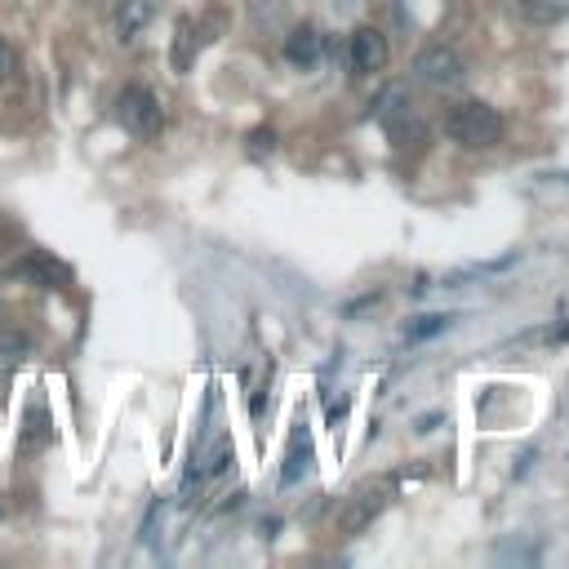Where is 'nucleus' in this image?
Segmentation results:
<instances>
[{"mask_svg": "<svg viewBox=\"0 0 569 569\" xmlns=\"http://www.w3.org/2000/svg\"><path fill=\"white\" fill-rule=\"evenodd\" d=\"M116 116L134 138H161V130H165V112H161L156 94L143 85H125L116 94Z\"/></svg>", "mask_w": 569, "mask_h": 569, "instance_id": "nucleus-2", "label": "nucleus"}, {"mask_svg": "<svg viewBox=\"0 0 569 569\" xmlns=\"http://www.w3.org/2000/svg\"><path fill=\"white\" fill-rule=\"evenodd\" d=\"M196 63V23L192 19H178V32H174V72H192Z\"/></svg>", "mask_w": 569, "mask_h": 569, "instance_id": "nucleus-9", "label": "nucleus"}, {"mask_svg": "<svg viewBox=\"0 0 569 569\" xmlns=\"http://www.w3.org/2000/svg\"><path fill=\"white\" fill-rule=\"evenodd\" d=\"M445 134H449L454 143L472 147V152H489V147L503 143L507 121H503L498 107H489V103H480V99H463V103H454V107L445 112Z\"/></svg>", "mask_w": 569, "mask_h": 569, "instance_id": "nucleus-1", "label": "nucleus"}, {"mask_svg": "<svg viewBox=\"0 0 569 569\" xmlns=\"http://www.w3.org/2000/svg\"><path fill=\"white\" fill-rule=\"evenodd\" d=\"M14 72H19V54H14V45L6 37H0V85H10Z\"/></svg>", "mask_w": 569, "mask_h": 569, "instance_id": "nucleus-13", "label": "nucleus"}, {"mask_svg": "<svg viewBox=\"0 0 569 569\" xmlns=\"http://www.w3.org/2000/svg\"><path fill=\"white\" fill-rule=\"evenodd\" d=\"M414 76L432 90H458L467 81V59L454 50V45H427L418 59H414Z\"/></svg>", "mask_w": 569, "mask_h": 569, "instance_id": "nucleus-3", "label": "nucleus"}, {"mask_svg": "<svg viewBox=\"0 0 569 569\" xmlns=\"http://www.w3.org/2000/svg\"><path fill=\"white\" fill-rule=\"evenodd\" d=\"M284 63L299 68V72H312L321 63V32L312 23L290 28V37H284Z\"/></svg>", "mask_w": 569, "mask_h": 569, "instance_id": "nucleus-7", "label": "nucleus"}, {"mask_svg": "<svg viewBox=\"0 0 569 569\" xmlns=\"http://www.w3.org/2000/svg\"><path fill=\"white\" fill-rule=\"evenodd\" d=\"M379 116H383V125H387V134L405 147L410 138H418L423 134V121H418V107L401 94V90H392L387 99H383V107H379Z\"/></svg>", "mask_w": 569, "mask_h": 569, "instance_id": "nucleus-6", "label": "nucleus"}, {"mask_svg": "<svg viewBox=\"0 0 569 569\" xmlns=\"http://www.w3.org/2000/svg\"><path fill=\"white\" fill-rule=\"evenodd\" d=\"M516 6H520V14L534 19V23H556V19H560V10L551 6V0H516Z\"/></svg>", "mask_w": 569, "mask_h": 569, "instance_id": "nucleus-12", "label": "nucleus"}, {"mask_svg": "<svg viewBox=\"0 0 569 569\" xmlns=\"http://www.w3.org/2000/svg\"><path fill=\"white\" fill-rule=\"evenodd\" d=\"M449 325H454V317H418L414 325H405V339H410V343H423V339L445 334Z\"/></svg>", "mask_w": 569, "mask_h": 569, "instance_id": "nucleus-10", "label": "nucleus"}, {"mask_svg": "<svg viewBox=\"0 0 569 569\" xmlns=\"http://www.w3.org/2000/svg\"><path fill=\"white\" fill-rule=\"evenodd\" d=\"M227 463H231V441H218V445H214V454H209V476L227 472Z\"/></svg>", "mask_w": 569, "mask_h": 569, "instance_id": "nucleus-14", "label": "nucleus"}, {"mask_svg": "<svg viewBox=\"0 0 569 569\" xmlns=\"http://www.w3.org/2000/svg\"><path fill=\"white\" fill-rule=\"evenodd\" d=\"M551 6H556L560 14H569V0H551Z\"/></svg>", "mask_w": 569, "mask_h": 569, "instance_id": "nucleus-16", "label": "nucleus"}, {"mask_svg": "<svg viewBox=\"0 0 569 569\" xmlns=\"http://www.w3.org/2000/svg\"><path fill=\"white\" fill-rule=\"evenodd\" d=\"M28 352H32L28 334H19V330H0V361H23Z\"/></svg>", "mask_w": 569, "mask_h": 569, "instance_id": "nucleus-11", "label": "nucleus"}, {"mask_svg": "<svg viewBox=\"0 0 569 569\" xmlns=\"http://www.w3.org/2000/svg\"><path fill=\"white\" fill-rule=\"evenodd\" d=\"M383 507H387V485H361V489L343 503V511H339V534H361V529H370V525L383 516Z\"/></svg>", "mask_w": 569, "mask_h": 569, "instance_id": "nucleus-4", "label": "nucleus"}, {"mask_svg": "<svg viewBox=\"0 0 569 569\" xmlns=\"http://www.w3.org/2000/svg\"><path fill=\"white\" fill-rule=\"evenodd\" d=\"M348 59H352V72L356 76H374V72H383L387 68V59H392V45H387V37L379 32V28H356L352 32V41H348Z\"/></svg>", "mask_w": 569, "mask_h": 569, "instance_id": "nucleus-5", "label": "nucleus"}, {"mask_svg": "<svg viewBox=\"0 0 569 569\" xmlns=\"http://www.w3.org/2000/svg\"><path fill=\"white\" fill-rule=\"evenodd\" d=\"M249 147H254V152H271V147H276V134H271V130H254V134H249Z\"/></svg>", "mask_w": 569, "mask_h": 569, "instance_id": "nucleus-15", "label": "nucleus"}, {"mask_svg": "<svg viewBox=\"0 0 569 569\" xmlns=\"http://www.w3.org/2000/svg\"><path fill=\"white\" fill-rule=\"evenodd\" d=\"M152 19H156V0H116L112 23H116V37L121 41H134Z\"/></svg>", "mask_w": 569, "mask_h": 569, "instance_id": "nucleus-8", "label": "nucleus"}]
</instances>
